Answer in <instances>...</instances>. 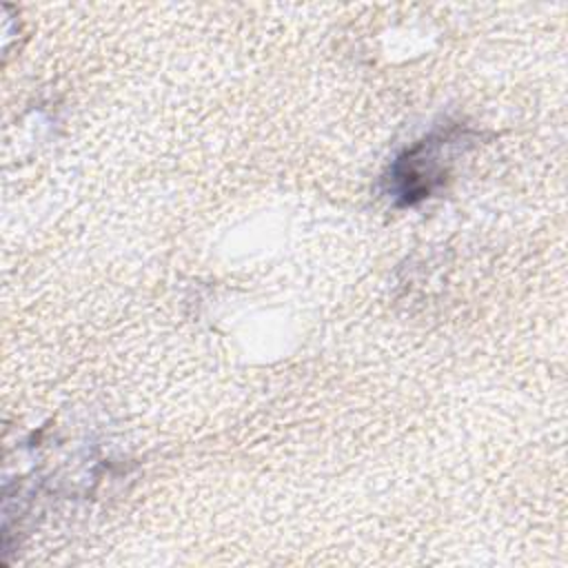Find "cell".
<instances>
[{
	"label": "cell",
	"instance_id": "1",
	"mask_svg": "<svg viewBox=\"0 0 568 568\" xmlns=\"http://www.w3.org/2000/svg\"><path fill=\"white\" fill-rule=\"evenodd\" d=\"M468 144V131L459 124L426 135L390 164L386 193L404 206L430 197L450 175L455 155Z\"/></svg>",
	"mask_w": 568,
	"mask_h": 568
}]
</instances>
